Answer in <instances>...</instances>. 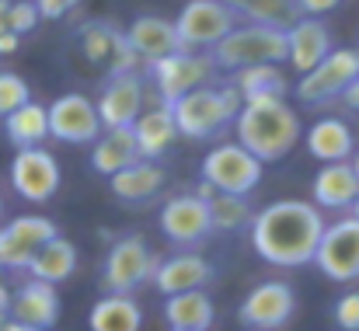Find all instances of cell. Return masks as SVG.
<instances>
[{
  "label": "cell",
  "instance_id": "40",
  "mask_svg": "<svg viewBox=\"0 0 359 331\" xmlns=\"http://www.w3.org/2000/svg\"><path fill=\"white\" fill-rule=\"evenodd\" d=\"M18 49V35L14 32H4L0 35V53H14Z\"/></svg>",
  "mask_w": 359,
  "mask_h": 331
},
{
  "label": "cell",
  "instance_id": "23",
  "mask_svg": "<svg viewBox=\"0 0 359 331\" xmlns=\"http://www.w3.org/2000/svg\"><path fill=\"white\" fill-rule=\"evenodd\" d=\"M356 192L359 182L349 164H325L314 175V185H311V196H314L318 210H349Z\"/></svg>",
  "mask_w": 359,
  "mask_h": 331
},
{
  "label": "cell",
  "instance_id": "19",
  "mask_svg": "<svg viewBox=\"0 0 359 331\" xmlns=\"http://www.w3.org/2000/svg\"><path fill=\"white\" fill-rule=\"evenodd\" d=\"M332 53V35L325 28L321 18H300L290 32H286V63L304 77L307 70H314L325 56Z\"/></svg>",
  "mask_w": 359,
  "mask_h": 331
},
{
  "label": "cell",
  "instance_id": "43",
  "mask_svg": "<svg viewBox=\"0 0 359 331\" xmlns=\"http://www.w3.org/2000/svg\"><path fill=\"white\" fill-rule=\"evenodd\" d=\"M349 161H353L349 168H353V175H356V182H359V150H353V157H349Z\"/></svg>",
  "mask_w": 359,
  "mask_h": 331
},
{
  "label": "cell",
  "instance_id": "22",
  "mask_svg": "<svg viewBox=\"0 0 359 331\" xmlns=\"http://www.w3.org/2000/svg\"><path fill=\"white\" fill-rule=\"evenodd\" d=\"M129 129H133V140H136V154H140V161H157V157L168 154L171 143L178 140V129H175L171 109H164V105L140 112L136 122H133Z\"/></svg>",
  "mask_w": 359,
  "mask_h": 331
},
{
  "label": "cell",
  "instance_id": "24",
  "mask_svg": "<svg viewBox=\"0 0 359 331\" xmlns=\"http://www.w3.org/2000/svg\"><path fill=\"white\" fill-rule=\"evenodd\" d=\"M140 154H136V140H133V129L122 126V129H105V136H98L91 143V168L105 178L126 171L129 164H136Z\"/></svg>",
  "mask_w": 359,
  "mask_h": 331
},
{
  "label": "cell",
  "instance_id": "36",
  "mask_svg": "<svg viewBox=\"0 0 359 331\" xmlns=\"http://www.w3.org/2000/svg\"><path fill=\"white\" fill-rule=\"evenodd\" d=\"M335 325L342 331H359V293H342L335 300Z\"/></svg>",
  "mask_w": 359,
  "mask_h": 331
},
{
  "label": "cell",
  "instance_id": "38",
  "mask_svg": "<svg viewBox=\"0 0 359 331\" xmlns=\"http://www.w3.org/2000/svg\"><path fill=\"white\" fill-rule=\"evenodd\" d=\"M342 0H297L300 7V18H321V14H332Z\"/></svg>",
  "mask_w": 359,
  "mask_h": 331
},
{
  "label": "cell",
  "instance_id": "27",
  "mask_svg": "<svg viewBox=\"0 0 359 331\" xmlns=\"http://www.w3.org/2000/svg\"><path fill=\"white\" fill-rule=\"evenodd\" d=\"M74 269H77V248H74L63 234H56L49 244H42V248L35 251V258L28 262L32 279L49 283V286H56V283L70 279V276H74Z\"/></svg>",
  "mask_w": 359,
  "mask_h": 331
},
{
  "label": "cell",
  "instance_id": "9",
  "mask_svg": "<svg viewBox=\"0 0 359 331\" xmlns=\"http://www.w3.org/2000/svg\"><path fill=\"white\" fill-rule=\"evenodd\" d=\"M359 77V49H332L314 70L297 81V98L307 105H325L342 98L346 88Z\"/></svg>",
  "mask_w": 359,
  "mask_h": 331
},
{
  "label": "cell",
  "instance_id": "20",
  "mask_svg": "<svg viewBox=\"0 0 359 331\" xmlns=\"http://www.w3.org/2000/svg\"><path fill=\"white\" fill-rule=\"evenodd\" d=\"M7 311L14 314L11 321H18V325H28L35 331H49L60 321V293H56V286L32 279V283H25L18 290V297L11 300Z\"/></svg>",
  "mask_w": 359,
  "mask_h": 331
},
{
  "label": "cell",
  "instance_id": "32",
  "mask_svg": "<svg viewBox=\"0 0 359 331\" xmlns=\"http://www.w3.org/2000/svg\"><path fill=\"white\" fill-rule=\"evenodd\" d=\"M206 210H210L213 230H224V234L248 227L251 217H255V210H251V203H248L244 196H224V192H213V196L206 199Z\"/></svg>",
  "mask_w": 359,
  "mask_h": 331
},
{
  "label": "cell",
  "instance_id": "46",
  "mask_svg": "<svg viewBox=\"0 0 359 331\" xmlns=\"http://www.w3.org/2000/svg\"><path fill=\"white\" fill-rule=\"evenodd\" d=\"M0 213H4V203H0Z\"/></svg>",
  "mask_w": 359,
  "mask_h": 331
},
{
  "label": "cell",
  "instance_id": "39",
  "mask_svg": "<svg viewBox=\"0 0 359 331\" xmlns=\"http://www.w3.org/2000/svg\"><path fill=\"white\" fill-rule=\"evenodd\" d=\"M342 98H346V105H349V109L359 112V77L349 84V88H346V95H342Z\"/></svg>",
  "mask_w": 359,
  "mask_h": 331
},
{
  "label": "cell",
  "instance_id": "17",
  "mask_svg": "<svg viewBox=\"0 0 359 331\" xmlns=\"http://www.w3.org/2000/svg\"><path fill=\"white\" fill-rule=\"evenodd\" d=\"M126 42L133 46V53H136V60L140 63H157V60H164V56H175V53H182V42H178V32H175V21H168V18H157V14H140L126 32Z\"/></svg>",
  "mask_w": 359,
  "mask_h": 331
},
{
  "label": "cell",
  "instance_id": "42",
  "mask_svg": "<svg viewBox=\"0 0 359 331\" xmlns=\"http://www.w3.org/2000/svg\"><path fill=\"white\" fill-rule=\"evenodd\" d=\"M0 331H35V328H28V325H18V321H4V328Z\"/></svg>",
  "mask_w": 359,
  "mask_h": 331
},
{
  "label": "cell",
  "instance_id": "12",
  "mask_svg": "<svg viewBox=\"0 0 359 331\" xmlns=\"http://www.w3.org/2000/svg\"><path fill=\"white\" fill-rule=\"evenodd\" d=\"M293 311H297L293 286L290 283H279V279H269V283L255 286L244 297L238 318H241V325H248V328H255V331H276L293 321Z\"/></svg>",
  "mask_w": 359,
  "mask_h": 331
},
{
  "label": "cell",
  "instance_id": "25",
  "mask_svg": "<svg viewBox=\"0 0 359 331\" xmlns=\"http://www.w3.org/2000/svg\"><path fill=\"white\" fill-rule=\"evenodd\" d=\"M231 7V14L258 25V28H276V32H290L300 21V7L297 0H224Z\"/></svg>",
  "mask_w": 359,
  "mask_h": 331
},
{
  "label": "cell",
  "instance_id": "1",
  "mask_svg": "<svg viewBox=\"0 0 359 331\" xmlns=\"http://www.w3.org/2000/svg\"><path fill=\"white\" fill-rule=\"evenodd\" d=\"M251 248L262 262L279 269H300L314 262L318 241L325 234V217L314 203L279 199L251 217Z\"/></svg>",
  "mask_w": 359,
  "mask_h": 331
},
{
  "label": "cell",
  "instance_id": "44",
  "mask_svg": "<svg viewBox=\"0 0 359 331\" xmlns=\"http://www.w3.org/2000/svg\"><path fill=\"white\" fill-rule=\"evenodd\" d=\"M349 210H353V220H359V192H356V199H353V206H349Z\"/></svg>",
  "mask_w": 359,
  "mask_h": 331
},
{
  "label": "cell",
  "instance_id": "29",
  "mask_svg": "<svg viewBox=\"0 0 359 331\" xmlns=\"http://www.w3.org/2000/svg\"><path fill=\"white\" fill-rule=\"evenodd\" d=\"M244 102H265V98H286L290 84L283 77V70L276 63H262V67H244L238 70V81L231 84Z\"/></svg>",
  "mask_w": 359,
  "mask_h": 331
},
{
  "label": "cell",
  "instance_id": "11",
  "mask_svg": "<svg viewBox=\"0 0 359 331\" xmlns=\"http://www.w3.org/2000/svg\"><path fill=\"white\" fill-rule=\"evenodd\" d=\"M60 164L56 157L46 150V147H28V150H18L14 161H11V185L21 199L28 203H49L56 192H60Z\"/></svg>",
  "mask_w": 359,
  "mask_h": 331
},
{
  "label": "cell",
  "instance_id": "45",
  "mask_svg": "<svg viewBox=\"0 0 359 331\" xmlns=\"http://www.w3.org/2000/svg\"><path fill=\"white\" fill-rule=\"evenodd\" d=\"M0 328H4V318H0Z\"/></svg>",
  "mask_w": 359,
  "mask_h": 331
},
{
  "label": "cell",
  "instance_id": "34",
  "mask_svg": "<svg viewBox=\"0 0 359 331\" xmlns=\"http://www.w3.org/2000/svg\"><path fill=\"white\" fill-rule=\"evenodd\" d=\"M28 102H32L28 81L18 77V74H11V70H4L0 74V119L11 115L14 109H21V105H28Z\"/></svg>",
  "mask_w": 359,
  "mask_h": 331
},
{
  "label": "cell",
  "instance_id": "10",
  "mask_svg": "<svg viewBox=\"0 0 359 331\" xmlns=\"http://www.w3.org/2000/svg\"><path fill=\"white\" fill-rule=\"evenodd\" d=\"M314 265L335 283L359 279V220L346 217V220L328 223L318 241Z\"/></svg>",
  "mask_w": 359,
  "mask_h": 331
},
{
  "label": "cell",
  "instance_id": "13",
  "mask_svg": "<svg viewBox=\"0 0 359 331\" xmlns=\"http://www.w3.org/2000/svg\"><path fill=\"white\" fill-rule=\"evenodd\" d=\"M49 136L60 143H95L102 136V119L91 98L84 95H60L49 109Z\"/></svg>",
  "mask_w": 359,
  "mask_h": 331
},
{
  "label": "cell",
  "instance_id": "30",
  "mask_svg": "<svg viewBox=\"0 0 359 331\" xmlns=\"http://www.w3.org/2000/svg\"><path fill=\"white\" fill-rule=\"evenodd\" d=\"M109 182H112L116 199H122V203H143V199H150V196L161 192L164 171H161L157 164H150V161H136V164H129L126 171L112 175Z\"/></svg>",
  "mask_w": 359,
  "mask_h": 331
},
{
  "label": "cell",
  "instance_id": "35",
  "mask_svg": "<svg viewBox=\"0 0 359 331\" xmlns=\"http://www.w3.org/2000/svg\"><path fill=\"white\" fill-rule=\"evenodd\" d=\"M35 25H39L35 4H32V0H11V7H7V28L21 39V35H28Z\"/></svg>",
  "mask_w": 359,
  "mask_h": 331
},
{
  "label": "cell",
  "instance_id": "33",
  "mask_svg": "<svg viewBox=\"0 0 359 331\" xmlns=\"http://www.w3.org/2000/svg\"><path fill=\"white\" fill-rule=\"evenodd\" d=\"M116 35L119 28H112L109 21H91L81 28V42H84V53L91 63H109L112 56V46H116Z\"/></svg>",
  "mask_w": 359,
  "mask_h": 331
},
{
  "label": "cell",
  "instance_id": "4",
  "mask_svg": "<svg viewBox=\"0 0 359 331\" xmlns=\"http://www.w3.org/2000/svg\"><path fill=\"white\" fill-rule=\"evenodd\" d=\"M213 70H244V67H262V63H286V32L276 28H258V25H238L227 32L213 53H210Z\"/></svg>",
  "mask_w": 359,
  "mask_h": 331
},
{
  "label": "cell",
  "instance_id": "7",
  "mask_svg": "<svg viewBox=\"0 0 359 331\" xmlns=\"http://www.w3.org/2000/svg\"><path fill=\"white\" fill-rule=\"evenodd\" d=\"M238 28V18L231 14V7L224 0H189L178 18H175V32L182 49H213L227 32Z\"/></svg>",
  "mask_w": 359,
  "mask_h": 331
},
{
  "label": "cell",
  "instance_id": "15",
  "mask_svg": "<svg viewBox=\"0 0 359 331\" xmlns=\"http://www.w3.org/2000/svg\"><path fill=\"white\" fill-rule=\"evenodd\" d=\"M56 223L46 217H18L0 227V269H28L35 251L56 237Z\"/></svg>",
  "mask_w": 359,
  "mask_h": 331
},
{
  "label": "cell",
  "instance_id": "2",
  "mask_svg": "<svg viewBox=\"0 0 359 331\" xmlns=\"http://www.w3.org/2000/svg\"><path fill=\"white\" fill-rule=\"evenodd\" d=\"M238 143L255 161H283L297 140L304 136L297 112L286 105V98H265V102H244L234 119Z\"/></svg>",
  "mask_w": 359,
  "mask_h": 331
},
{
  "label": "cell",
  "instance_id": "8",
  "mask_svg": "<svg viewBox=\"0 0 359 331\" xmlns=\"http://www.w3.org/2000/svg\"><path fill=\"white\" fill-rule=\"evenodd\" d=\"M154 269H157V258L154 251L147 248L143 237H119L112 248H109V258H105V290L109 293H119V297H133V290H140L143 283L154 279Z\"/></svg>",
  "mask_w": 359,
  "mask_h": 331
},
{
  "label": "cell",
  "instance_id": "31",
  "mask_svg": "<svg viewBox=\"0 0 359 331\" xmlns=\"http://www.w3.org/2000/svg\"><path fill=\"white\" fill-rule=\"evenodd\" d=\"M4 129H7V140H11L18 150L42 147V140L49 136L46 105H39V102H28V105L14 109L11 115H4Z\"/></svg>",
  "mask_w": 359,
  "mask_h": 331
},
{
  "label": "cell",
  "instance_id": "37",
  "mask_svg": "<svg viewBox=\"0 0 359 331\" xmlns=\"http://www.w3.org/2000/svg\"><path fill=\"white\" fill-rule=\"evenodd\" d=\"M32 4H35L39 18H53V21H56V18H63L70 7H77L81 0H32Z\"/></svg>",
  "mask_w": 359,
  "mask_h": 331
},
{
  "label": "cell",
  "instance_id": "5",
  "mask_svg": "<svg viewBox=\"0 0 359 331\" xmlns=\"http://www.w3.org/2000/svg\"><path fill=\"white\" fill-rule=\"evenodd\" d=\"M262 161H255L241 143H220L203 157V182L224 196H251L262 182Z\"/></svg>",
  "mask_w": 359,
  "mask_h": 331
},
{
  "label": "cell",
  "instance_id": "26",
  "mask_svg": "<svg viewBox=\"0 0 359 331\" xmlns=\"http://www.w3.org/2000/svg\"><path fill=\"white\" fill-rule=\"evenodd\" d=\"M213 300L203 290H189L178 297H168L164 304V321L171 331H210L213 328Z\"/></svg>",
  "mask_w": 359,
  "mask_h": 331
},
{
  "label": "cell",
  "instance_id": "14",
  "mask_svg": "<svg viewBox=\"0 0 359 331\" xmlns=\"http://www.w3.org/2000/svg\"><path fill=\"white\" fill-rule=\"evenodd\" d=\"M161 230L171 244L178 248H199L210 234H213V223H210V210H206V199H199L196 192L192 196H175L164 203L161 210Z\"/></svg>",
  "mask_w": 359,
  "mask_h": 331
},
{
  "label": "cell",
  "instance_id": "3",
  "mask_svg": "<svg viewBox=\"0 0 359 331\" xmlns=\"http://www.w3.org/2000/svg\"><path fill=\"white\" fill-rule=\"evenodd\" d=\"M171 109L175 119V129L178 136H189V140H210L217 136L220 129H227L241 112V95L227 84V88H196L189 95H182Z\"/></svg>",
  "mask_w": 359,
  "mask_h": 331
},
{
  "label": "cell",
  "instance_id": "28",
  "mask_svg": "<svg viewBox=\"0 0 359 331\" xmlns=\"http://www.w3.org/2000/svg\"><path fill=\"white\" fill-rule=\"evenodd\" d=\"M88 325H91V331H140L143 328V311L133 297L109 293L91 307Z\"/></svg>",
  "mask_w": 359,
  "mask_h": 331
},
{
  "label": "cell",
  "instance_id": "41",
  "mask_svg": "<svg viewBox=\"0 0 359 331\" xmlns=\"http://www.w3.org/2000/svg\"><path fill=\"white\" fill-rule=\"evenodd\" d=\"M7 307H11V293H7V286L0 283V314H4Z\"/></svg>",
  "mask_w": 359,
  "mask_h": 331
},
{
  "label": "cell",
  "instance_id": "6",
  "mask_svg": "<svg viewBox=\"0 0 359 331\" xmlns=\"http://www.w3.org/2000/svg\"><path fill=\"white\" fill-rule=\"evenodd\" d=\"M210 77H213L210 56H199V53H189V49H182L175 56H164V60H157V63L147 67V81L157 91V98H161L164 109L175 105L182 95H189L196 88H206Z\"/></svg>",
  "mask_w": 359,
  "mask_h": 331
},
{
  "label": "cell",
  "instance_id": "18",
  "mask_svg": "<svg viewBox=\"0 0 359 331\" xmlns=\"http://www.w3.org/2000/svg\"><path fill=\"white\" fill-rule=\"evenodd\" d=\"M210 279H213V265L199 251H178V255L157 262L150 283L164 297H178V293H189V290H203Z\"/></svg>",
  "mask_w": 359,
  "mask_h": 331
},
{
  "label": "cell",
  "instance_id": "16",
  "mask_svg": "<svg viewBox=\"0 0 359 331\" xmlns=\"http://www.w3.org/2000/svg\"><path fill=\"white\" fill-rule=\"evenodd\" d=\"M143 98H147V81L140 74H116L109 77L102 98H98V119L105 129H122L133 126L136 115L143 112Z\"/></svg>",
  "mask_w": 359,
  "mask_h": 331
},
{
  "label": "cell",
  "instance_id": "21",
  "mask_svg": "<svg viewBox=\"0 0 359 331\" xmlns=\"http://www.w3.org/2000/svg\"><path fill=\"white\" fill-rule=\"evenodd\" d=\"M304 143H307V154L321 164H349L356 150V136L342 119H318L304 133Z\"/></svg>",
  "mask_w": 359,
  "mask_h": 331
}]
</instances>
